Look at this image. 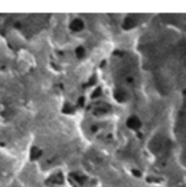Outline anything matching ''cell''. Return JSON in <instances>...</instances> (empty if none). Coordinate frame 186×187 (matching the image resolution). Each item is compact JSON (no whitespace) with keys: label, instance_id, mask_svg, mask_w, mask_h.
Returning <instances> with one entry per match:
<instances>
[{"label":"cell","instance_id":"obj_1","mask_svg":"<svg viewBox=\"0 0 186 187\" xmlns=\"http://www.w3.org/2000/svg\"><path fill=\"white\" fill-rule=\"evenodd\" d=\"M127 124H128L129 128L132 130L138 129L141 125V122L139 121V119L137 117H130L128 119V122H127Z\"/></svg>","mask_w":186,"mask_h":187},{"label":"cell","instance_id":"obj_2","mask_svg":"<svg viewBox=\"0 0 186 187\" xmlns=\"http://www.w3.org/2000/svg\"><path fill=\"white\" fill-rule=\"evenodd\" d=\"M84 27V24L80 20H74L70 24V28L73 31H80Z\"/></svg>","mask_w":186,"mask_h":187}]
</instances>
